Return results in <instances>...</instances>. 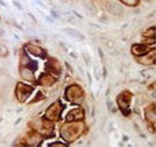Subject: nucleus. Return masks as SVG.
I'll use <instances>...</instances> for the list:
<instances>
[{
  "label": "nucleus",
  "mask_w": 156,
  "mask_h": 147,
  "mask_svg": "<svg viewBox=\"0 0 156 147\" xmlns=\"http://www.w3.org/2000/svg\"><path fill=\"white\" fill-rule=\"evenodd\" d=\"M85 130V125L83 120H75V122H68L61 127V137L66 141L68 144L76 141L83 134Z\"/></svg>",
  "instance_id": "1"
},
{
  "label": "nucleus",
  "mask_w": 156,
  "mask_h": 147,
  "mask_svg": "<svg viewBox=\"0 0 156 147\" xmlns=\"http://www.w3.org/2000/svg\"><path fill=\"white\" fill-rule=\"evenodd\" d=\"M64 96L69 102L79 103L84 99V91L77 84H71L65 89Z\"/></svg>",
  "instance_id": "2"
},
{
  "label": "nucleus",
  "mask_w": 156,
  "mask_h": 147,
  "mask_svg": "<svg viewBox=\"0 0 156 147\" xmlns=\"http://www.w3.org/2000/svg\"><path fill=\"white\" fill-rule=\"evenodd\" d=\"M132 92L128 91V90H125L121 94H119L117 97V103L119 105V109L120 111L124 113V116H129L130 110H129V105H130V101H132Z\"/></svg>",
  "instance_id": "3"
},
{
  "label": "nucleus",
  "mask_w": 156,
  "mask_h": 147,
  "mask_svg": "<svg viewBox=\"0 0 156 147\" xmlns=\"http://www.w3.org/2000/svg\"><path fill=\"white\" fill-rule=\"evenodd\" d=\"M33 91H34V88L32 85L19 82L16 84V88H15V96H16L18 102L25 103L27 101V98L33 94Z\"/></svg>",
  "instance_id": "4"
},
{
  "label": "nucleus",
  "mask_w": 156,
  "mask_h": 147,
  "mask_svg": "<svg viewBox=\"0 0 156 147\" xmlns=\"http://www.w3.org/2000/svg\"><path fill=\"white\" fill-rule=\"evenodd\" d=\"M62 111H63V105L59 101H57V102L52 103L51 105L46 110L44 118L48 119V120H51V122H56L59 118Z\"/></svg>",
  "instance_id": "5"
},
{
  "label": "nucleus",
  "mask_w": 156,
  "mask_h": 147,
  "mask_svg": "<svg viewBox=\"0 0 156 147\" xmlns=\"http://www.w3.org/2000/svg\"><path fill=\"white\" fill-rule=\"evenodd\" d=\"M41 141H42V134L34 130V131H30V132L27 133L26 137L20 141V142H22L20 145H25V146H37Z\"/></svg>",
  "instance_id": "6"
},
{
  "label": "nucleus",
  "mask_w": 156,
  "mask_h": 147,
  "mask_svg": "<svg viewBox=\"0 0 156 147\" xmlns=\"http://www.w3.org/2000/svg\"><path fill=\"white\" fill-rule=\"evenodd\" d=\"M36 125L37 126H34L32 125V128L33 130H35V131H37L39 133L41 134H51L52 131H54V122L51 120H48V119H43V120H41V122L36 123Z\"/></svg>",
  "instance_id": "7"
},
{
  "label": "nucleus",
  "mask_w": 156,
  "mask_h": 147,
  "mask_svg": "<svg viewBox=\"0 0 156 147\" xmlns=\"http://www.w3.org/2000/svg\"><path fill=\"white\" fill-rule=\"evenodd\" d=\"M146 113V120L148 123V126L153 132H155V126H156V108L155 104L151 103L149 106H147V109L144 111Z\"/></svg>",
  "instance_id": "8"
},
{
  "label": "nucleus",
  "mask_w": 156,
  "mask_h": 147,
  "mask_svg": "<svg viewBox=\"0 0 156 147\" xmlns=\"http://www.w3.org/2000/svg\"><path fill=\"white\" fill-rule=\"evenodd\" d=\"M151 49H154V46L149 47V45H147V43H136V45L132 46V54L134 56L139 57V56H142L144 54H147Z\"/></svg>",
  "instance_id": "9"
},
{
  "label": "nucleus",
  "mask_w": 156,
  "mask_h": 147,
  "mask_svg": "<svg viewBox=\"0 0 156 147\" xmlns=\"http://www.w3.org/2000/svg\"><path fill=\"white\" fill-rule=\"evenodd\" d=\"M155 60H156V50L155 48H154V49H151L150 51H148L147 54H144L142 56H139L137 57V62L143 64V65H153V64H155Z\"/></svg>",
  "instance_id": "10"
},
{
  "label": "nucleus",
  "mask_w": 156,
  "mask_h": 147,
  "mask_svg": "<svg viewBox=\"0 0 156 147\" xmlns=\"http://www.w3.org/2000/svg\"><path fill=\"white\" fill-rule=\"evenodd\" d=\"M47 70L54 75H59L62 72V65L56 58H49L46 64Z\"/></svg>",
  "instance_id": "11"
},
{
  "label": "nucleus",
  "mask_w": 156,
  "mask_h": 147,
  "mask_svg": "<svg viewBox=\"0 0 156 147\" xmlns=\"http://www.w3.org/2000/svg\"><path fill=\"white\" fill-rule=\"evenodd\" d=\"M26 50L28 51L29 54H32V55H34V56H36V57L46 58V56H47V53L44 49H42V48L39 47V46L33 45V43H27Z\"/></svg>",
  "instance_id": "12"
},
{
  "label": "nucleus",
  "mask_w": 156,
  "mask_h": 147,
  "mask_svg": "<svg viewBox=\"0 0 156 147\" xmlns=\"http://www.w3.org/2000/svg\"><path fill=\"white\" fill-rule=\"evenodd\" d=\"M66 122H75V120H83L84 119V111L80 108L71 110L68 115H66Z\"/></svg>",
  "instance_id": "13"
},
{
  "label": "nucleus",
  "mask_w": 156,
  "mask_h": 147,
  "mask_svg": "<svg viewBox=\"0 0 156 147\" xmlns=\"http://www.w3.org/2000/svg\"><path fill=\"white\" fill-rule=\"evenodd\" d=\"M20 76L22 77L23 79L30 81V82H34V81H35L34 70L30 69L29 67H27V65H22V64H21V67H20Z\"/></svg>",
  "instance_id": "14"
},
{
  "label": "nucleus",
  "mask_w": 156,
  "mask_h": 147,
  "mask_svg": "<svg viewBox=\"0 0 156 147\" xmlns=\"http://www.w3.org/2000/svg\"><path fill=\"white\" fill-rule=\"evenodd\" d=\"M56 81H57V78H55V76H52L50 74H43L40 76L37 82L42 86H51L56 83Z\"/></svg>",
  "instance_id": "15"
},
{
  "label": "nucleus",
  "mask_w": 156,
  "mask_h": 147,
  "mask_svg": "<svg viewBox=\"0 0 156 147\" xmlns=\"http://www.w3.org/2000/svg\"><path fill=\"white\" fill-rule=\"evenodd\" d=\"M143 36L150 40L151 42H155V27H150L146 32L143 33Z\"/></svg>",
  "instance_id": "16"
},
{
  "label": "nucleus",
  "mask_w": 156,
  "mask_h": 147,
  "mask_svg": "<svg viewBox=\"0 0 156 147\" xmlns=\"http://www.w3.org/2000/svg\"><path fill=\"white\" fill-rule=\"evenodd\" d=\"M121 4H124L126 6H129V7H135L139 5L140 0H120Z\"/></svg>",
  "instance_id": "17"
},
{
  "label": "nucleus",
  "mask_w": 156,
  "mask_h": 147,
  "mask_svg": "<svg viewBox=\"0 0 156 147\" xmlns=\"http://www.w3.org/2000/svg\"><path fill=\"white\" fill-rule=\"evenodd\" d=\"M9 55L8 48L4 43H0V57H7Z\"/></svg>",
  "instance_id": "18"
}]
</instances>
